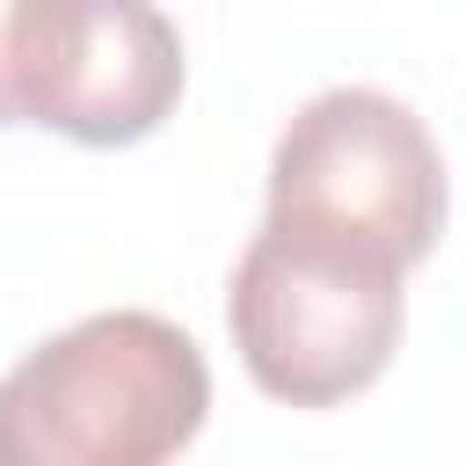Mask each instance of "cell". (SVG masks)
Masks as SVG:
<instances>
[{"label": "cell", "mask_w": 466, "mask_h": 466, "mask_svg": "<svg viewBox=\"0 0 466 466\" xmlns=\"http://www.w3.org/2000/svg\"><path fill=\"white\" fill-rule=\"evenodd\" d=\"M211 364L189 328L146 306L44 335L0 379V466H153L197 444Z\"/></svg>", "instance_id": "1"}, {"label": "cell", "mask_w": 466, "mask_h": 466, "mask_svg": "<svg viewBox=\"0 0 466 466\" xmlns=\"http://www.w3.org/2000/svg\"><path fill=\"white\" fill-rule=\"evenodd\" d=\"M15 124L73 146H138L182 102V29L153 0H15Z\"/></svg>", "instance_id": "4"}, {"label": "cell", "mask_w": 466, "mask_h": 466, "mask_svg": "<svg viewBox=\"0 0 466 466\" xmlns=\"http://www.w3.org/2000/svg\"><path fill=\"white\" fill-rule=\"evenodd\" d=\"M269 218H306L357 233L408 269L437 248L451 218V182L430 124L393 102L386 87H320L313 102L291 109V124L269 146V182H262Z\"/></svg>", "instance_id": "3"}, {"label": "cell", "mask_w": 466, "mask_h": 466, "mask_svg": "<svg viewBox=\"0 0 466 466\" xmlns=\"http://www.w3.org/2000/svg\"><path fill=\"white\" fill-rule=\"evenodd\" d=\"M408 320V262L306 218H269L233 262L226 328L240 371L284 408H335L379 386Z\"/></svg>", "instance_id": "2"}, {"label": "cell", "mask_w": 466, "mask_h": 466, "mask_svg": "<svg viewBox=\"0 0 466 466\" xmlns=\"http://www.w3.org/2000/svg\"><path fill=\"white\" fill-rule=\"evenodd\" d=\"M7 44H15V0H0V124H15V95H7Z\"/></svg>", "instance_id": "5"}]
</instances>
